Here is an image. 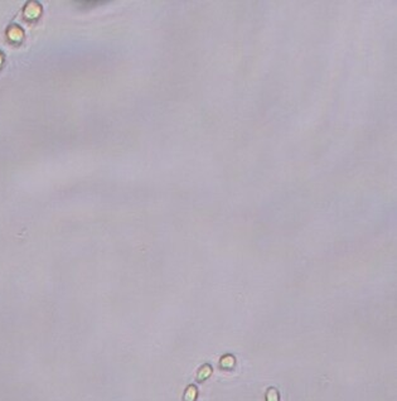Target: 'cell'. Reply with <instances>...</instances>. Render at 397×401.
Instances as JSON below:
<instances>
[{
	"label": "cell",
	"mask_w": 397,
	"mask_h": 401,
	"mask_svg": "<svg viewBox=\"0 0 397 401\" xmlns=\"http://www.w3.org/2000/svg\"><path fill=\"white\" fill-rule=\"evenodd\" d=\"M195 397H197V388L194 386H189L188 390L185 391L184 395V400L185 401H194Z\"/></svg>",
	"instance_id": "cell-2"
},
{
	"label": "cell",
	"mask_w": 397,
	"mask_h": 401,
	"mask_svg": "<svg viewBox=\"0 0 397 401\" xmlns=\"http://www.w3.org/2000/svg\"><path fill=\"white\" fill-rule=\"evenodd\" d=\"M268 401H279V393L275 388H270V390H269Z\"/></svg>",
	"instance_id": "cell-3"
},
{
	"label": "cell",
	"mask_w": 397,
	"mask_h": 401,
	"mask_svg": "<svg viewBox=\"0 0 397 401\" xmlns=\"http://www.w3.org/2000/svg\"><path fill=\"white\" fill-rule=\"evenodd\" d=\"M211 373H212V368L210 367V366L208 365H206V366H203L202 368H201L200 371H198V380L200 381H203V380H206V378H208L210 377V375Z\"/></svg>",
	"instance_id": "cell-1"
},
{
	"label": "cell",
	"mask_w": 397,
	"mask_h": 401,
	"mask_svg": "<svg viewBox=\"0 0 397 401\" xmlns=\"http://www.w3.org/2000/svg\"><path fill=\"white\" fill-rule=\"evenodd\" d=\"M221 363H222L223 367L230 368V367H232L233 363H235V360H233V358L231 357V356H227V357H225L222 361H221Z\"/></svg>",
	"instance_id": "cell-4"
}]
</instances>
